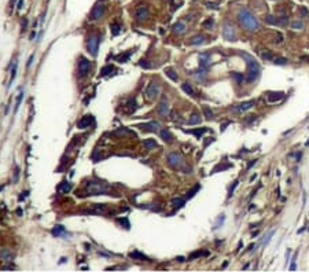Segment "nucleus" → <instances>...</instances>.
Here are the masks:
<instances>
[{
	"label": "nucleus",
	"instance_id": "obj_20",
	"mask_svg": "<svg viewBox=\"0 0 309 272\" xmlns=\"http://www.w3.org/2000/svg\"><path fill=\"white\" fill-rule=\"evenodd\" d=\"M283 98H284V94H283V92H276V94H269L268 95V100L271 103L280 102Z\"/></svg>",
	"mask_w": 309,
	"mask_h": 272
},
{
	"label": "nucleus",
	"instance_id": "obj_48",
	"mask_svg": "<svg viewBox=\"0 0 309 272\" xmlns=\"http://www.w3.org/2000/svg\"><path fill=\"white\" fill-rule=\"evenodd\" d=\"M139 66H140V68H143V69H151V65H150L147 61H142L139 63Z\"/></svg>",
	"mask_w": 309,
	"mask_h": 272
},
{
	"label": "nucleus",
	"instance_id": "obj_42",
	"mask_svg": "<svg viewBox=\"0 0 309 272\" xmlns=\"http://www.w3.org/2000/svg\"><path fill=\"white\" fill-rule=\"evenodd\" d=\"M291 27L293 29H302L304 22H301V21H294V22H291Z\"/></svg>",
	"mask_w": 309,
	"mask_h": 272
},
{
	"label": "nucleus",
	"instance_id": "obj_49",
	"mask_svg": "<svg viewBox=\"0 0 309 272\" xmlns=\"http://www.w3.org/2000/svg\"><path fill=\"white\" fill-rule=\"evenodd\" d=\"M14 175H15V176H14V183H17L18 181V177H19V168L18 166H15V172H14Z\"/></svg>",
	"mask_w": 309,
	"mask_h": 272
},
{
	"label": "nucleus",
	"instance_id": "obj_18",
	"mask_svg": "<svg viewBox=\"0 0 309 272\" xmlns=\"http://www.w3.org/2000/svg\"><path fill=\"white\" fill-rule=\"evenodd\" d=\"M70 190H71V184L69 183V181H62L58 187H56V191L62 192V194H68Z\"/></svg>",
	"mask_w": 309,
	"mask_h": 272
},
{
	"label": "nucleus",
	"instance_id": "obj_28",
	"mask_svg": "<svg viewBox=\"0 0 309 272\" xmlns=\"http://www.w3.org/2000/svg\"><path fill=\"white\" fill-rule=\"evenodd\" d=\"M144 147L147 150H154L157 149V142L154 139H146L144 140Z\"/></svg>",
	"mask_w": 309,
	"mask_h": 272
},
{
	"label": "nucleus",
	"instance_id": "obj_3",
	"mask_svg": "<svg viewBox=\"0 0 309 272\" xmlns=\"http://www.w3.org/2000/svg\"><path fill=\"white\" fill-rule=\"evenodd\" d=\"M109 191L110 186L103 181H88V184H87V192L89 195H102L107 194Z\"/></svg>",
	"mask_w": 309,
	"mask_h": 272
},
{
	"label": "nucleus",
	"instance_id": "obj_26",
	"mask_svg": "<svg viewBox=\"0 0 309 272\" xmlns=\"http://www.w3.org/2000/svg\"><path fill=\"white\" fill-rule=\"evenodd\" d=\"M17 70H18V61L15 59L13 63V68H11V77H10V84H13V81L17 77Z\"/></svg>",
	"mask_w": 309,
	"mask_h": 272
},
{
	"label": "nucleus",
	"instance_id": "obj_7",
	"mask_svg": "<svg viewBox=\"0 0 309 272\" xmlns=\"http://www.w3.org/2000/svg\"><path fill=\"white\" fill-rule=\"evenodd\" d=\"M160 94H161V85L158 84V82H150L149 87H147V89H146V96H147V98L153 100V99L158 98Z\"/></svg>",
	"mask_w": 309,
	"mask_h": 272
},
{
	"label": "nucleus",
	"instance_id": "obj_5",
	"mask_svg": "<svg viewBox=\"0 0 309 272\" xmlns=\"http://www.w3.org/2000/svg\"><path fill=\"white\" fill-rule=\"evenodd\" d=\"M89 70H91V62H89L87 58L81 56L80 61H78V77L80 78L87 77Z\"/></svg>",
	"mask_w": 309,
	"mask_h": 272
},
{
	"label": "nucleus",
	"instance_id": "obj_34",
	"mask_svg": "<svg viewBox=\"0 0 309 272\" xmlns=\"http://www.w3.org/2000/svg\"><path fill=\"white\" fill-rule=\"evenodd\" d=\"M111 33H113V36H118L120 34V32H121V26H120L117 22H114V24H111Z\"/></svg>",
	"mask_w": 309,
	"mask_h": 272
},
{
	"label": "nucleus",
	"instance_id": "obj_2",
	"mask_svg": "<svg viewBox=\"0 0 309 272\" xmlns=\"http://www.w3.org/2000/svg\"><path fill=\"white\" fill-rule=\"evenodd\" d=\"M241 55L246 59V63H247V69H249L247 81H249V82L256 81V80L260 77V71H261V69H260V65H258V62L256 61V59L253 58L251 55L246 54V52H241Z\"/></svg>",
	"mask_w": 309,
	"mask_h": 272
},
{
	"label": "nucleus",
	"instance_id": "obj_16",
	"mask_svg": "<svg viewBox=\"0 0 309 272\" xmlns=\"http://www.w3.org/2000/svg\"><path fill=\"white\" fill-rule=\"evenodd\" d=\"M209 63H210V54H206V52L201 54L199 55V68L201 69H206V70H207Z\"/></svg>",
	"mask_w": 309,
	"mask_h": 272
},
{
	"label": "nucleus",
	"instance_id": "obj_21",
	"mask_svg": "<svg viewBox=\"0 0 309 272\" xmlns=\"http://www.w3.org/2000/svg\"><path fill=\"white\" fill-rule=\"evenodd\" d=\"M129 257L133 260H140V261H149V257L144 254H142L140 252H132L129 253Z\"/></svg>",
	"mask_w": 309,
	"mask_h": 272
},
{
	"label": "nucleus",
	"instance_id": "obj_1",
	"mask_svg": "<svg viewBox=\"0 0 309 272\" xmlns=\"http://www.w3.org/2000/svg\"><path fill=\"white\" fill-rule=\"evenodd\" d=\"M239 21L243 25V27H246L249 32H257L260 29L258 19L254 17V14L251 13L249 8H246V7H243L239 11Z\"/></svg>",
	"mask_w": 309,
	"mask_h": 272
},
{
	"label": "nucleus",
	"instance_id": "obj_43",
	"mask_svg": "<svg viewBox=\"0 0 309 272\" xmlns=\"http://www.w3.org/2000/svg\"><path fill=\"white\" fill-rule=\"evenodd\" d=\"M238 184H239V183H238V180H235V181H234V184H232V187L230 188V192H228V198H231L232 195H234V191H235V188L238 187Z\"/></svg>",
	"mask_w": 309,
	"mask_h": 272
},
{
	"label": "nucleus",
	"instance_id": "obj_12",
	"mask_svg": "<svg viewBox=\"0 0 309 272\" xmlns=\"http://www.w3.org/2000/svg\"><path fill=\"white\" fill-rule=\"evenodd\" d=\"M137 128H142V129H144V131H151V132H160L161 124L157 123V121H151V123H147V124H142V125H139Z\"/></svg>",
	"mask_w": 309,
	"mask_h": 272
},
{
	"label": "nucleus",
	"instance_id": "obj_29",
	"mask_svg": "<svg viewBox=\"0 0 309 272\" xmlns=\"http://www.w3.org/2000/svg\"><path fill=\"white\" fill-rule=\"evenodd\" d=\"M231 77H232V80L236 81V84H242V82L245 81V76L242 74V73H232Z\"/></svg>",
	"mask_w": 309,
	"mask_h": 272
},
{
	"label": "nucleus",
	"instance_id": "obj_33",
	"mask_svg": "<svg viewBox=\"0 0 309 272\" xmlns=\"http://www.w3.org/2000/svg\"><path fill=\"white\" fill-rule=\"evenodd\" d=\"M184 202H186L184 198H175V199H172V205L175 207H181L184 205Z\"/></svg>",
	"mask_w": 309,
	"mask_h": 272
},
{
	"label": "nucleus",
	"instance_id": "obj_51",
	"mask_svg": "<svg viewBox=\"0 0 309 272\" xmlns=\"http://www.w3.org/2000/svg\"><path fill=\"white\" fill-rule=\"evenodd\" d=\"M223 221H224V216H221V217H218L217 223L214 224V230H217V228H218V224H220V223H223Z\"/></svg>",
	"mask_w": 309,
	"mask_h": 272
},
{
	"label": "nucleus",
	"instance_id": "obj_32",
	"mask_svg": "<svg viewBox=\"0 0 309 272\" xmlns=\"http://www.w3.org/2000/svg\"><path fill=\"white\" fill-rule=\"evenodd\" d=\"M206 128H201V129H191V131H186V132H188V133H192V135H195L197 137H201V136L204 135L205 132H206Z\"/></svg>",
	"mask_w": 309,
	"mask_h": 272
},
{
	"label": "nucleus",
	"instance_id": "obj_10",
	"mask_svg": "<svg viewBox=\"0 0 309 272\" xmlns=\"http://www.w3.org/2000/svg\"><path fill=\"white\" fill-rule=\"evenodd\" d=\"M149 15H150V13L146 6H139L135 11V18H136V21H139V22L146 21L147 18H149Z\"/></svg>",
	"mask_w": 309,
	"mask_h": 272
},
{
	"label": "nucleus",
	"instance_id": "obj_30",
	"mask_svg": "<svg viewBox=\"0 0 309 272\" xmlns=\"http://www.w3.org/2000/svg\"><path fill=\"white\" fill-rule=\"evenodd\" d=\"M0 256H1V259H3L4 261H8V262L13 261V257H14L13 253L8 252V250H3V252L0 253Z\"/></svg>",
	"mask_w": 309,
	"mask_h": 272
},
{
	"label": "nucleus",
	"instance_id": "obj_9",
	"mask_svg": "<svg viewBox=\"0 0 309 272\" xmlns=\"http://www.w3.org/2000/svg\"><path fill=\"white\" fill-rule=\"evenodd\" d=\"M105 15V6L102 3H98L91 11V19L92 21H99Z\"/></svg>",
	"mask_w": 309,
	"mask_h": 272
},
{
	"label": "nucleus",
	"instance_id": "obj_19",
	"mask_svg": "<svg viewBox=\"0 0 309 272\" xmlns=\"http://www.w3.org/2000/svg\"><path fill=\"white\" fill-rule=\"evenodd\" d=\"M160 135H161V139H162L165 143H172V142H173V135H172V133H170L168 129L160 131Z\"/></svg>",
	"mask_w": 309,
	"mask_h": 272
},
{
	"label": "nucleus",
	"instance_id": "obj_27",
	"mask_svg": "<svg viewBox=\"0 0 309 272\" xmlns=\"http://www.w3.org/2000/svg\"><path fill=\"white\" fill-rule=\"evenodd\" d=\"M205 43V37L204 36H195L190 40V44L191 45H199V44H204Z\"/></svg>",
	"mask_w": 309,
	"mask_h": 272
},
{
	"label": "nucleus",
	"instance_id": "obj_17",
	"mask_svg": "<svg viewBox=\"0 0 309 272\" xmlns=\"http://www.w3.org/2000/svg\"><path fill=\"white\" fill-rule=\"evenodd\" d=\"M186 30H187V26H186V24H184L183 21H179V22H176V24L173 25V33L175 34H184L186 33Z\"/></svg>",
	"mask_w": 309,
	"mask_h": 272
},
{
	"label": "nucleus",
	"instance_id": "obj_47",
	"mask_svg": "<svg viewBox=\"0 0 309 272\" xmlns=\"http://www.w3.org/2000/svg\"><path fill=\"white\" fill-rule=\"evenodd\" d=\"M275 65H286L287 63V59L284 58H279V59H275V62H273Z\"/></svg>",
	"mask_w": 309,
	"mask_h": 272
},
{
	"label": "nucleus",
	"instance_id": "obj_44",
	"mask_svg": "<svg viewBox=\"0 0 309 272\" xmlns=\"http://www.w3.org/2000/svg\"><path fill=\"white\" fill-rule=\"evenodd\" d=\"M199 188H201V186H195V187H194L192 190H191L190 192L187 194V198H192L194 195H195V192H197V191H199Z\"/></svg>",
	"mask_w": 309,
	"mask_h": 272
},
{
	"label": "nucleus",
	"instance_id": "obj_41",
	"mask_svg": "<svg viewBox=\"0 0 309 272\" xmlns=\"http://www.w3.org/2000/svg\"><path fill=\"white\" fill-rule=\"evenodd\" d=\"M113 70H114L113 66H106V68H103L102 70H100V76H107V74H110Z\"/></svg>",
	"mask_w": 309,
	"mask_h": 272
},
{
	"label": "nucleus",
	"instance_id": "obj_31",
	"mask_svg": "<svg viewBox=\"0 0 309 272\" xmlns=\"http://www.w3.org/2000/svg\"><path fill=\"white\" fill-rule=\"evenodd\" d=\"M199 123H201V117L197 113H194L192 116H191V118L188 120V124H190V125H197V124H199Z\"/></svg>",
	"mask_w": 309,
	"mask_h": 272
},
{
	"label": "nucleus",
	"instance_id": "obj_37",
	"mask_svg": "<svg viewBox=\"0 0 309 272\" xmlns=\"http://www.w3.org/2000/svg\"><path fill=\"white\" fill-rule=\"evenodd\" d=\"M94 212H95V213L105 214L107 210H106V206H105V205H95V207H94Z\"/></svg>",
	"mask_w": 309,
	"mask_h": 272
},
{
	"label": "nucleus",
	"instance_id": "obj_45",
	"mask_svg": "<svg viewBox=\"0 0 309 272\" xmlns=\"http://www.w3.org/2000/svg\"><path fill=\"white\" fill-rule=\"evenodd\" d=\"M116 133H117V135H131L132 132H131V131H128L126 128H123V129H118Z\"/></svg>",
	"mask_w": 309,
	"mask_h": 272
},
{
	"label": "nucleus",
	"instance_id": "obj_36",
	"mask_svg": "<svg viewBox=\"0 0 309 272\" xmlns=\"http://www.w3.org/2000/svg\"><path fill=\"white\" fill-rule=\"evenodd\" d=\"M202 110H204V113H205V117H206L207 120H212V118H213V117H214L213 111H212V110L209 109L207 106H204V107H202Z\"/></svg>",
	"mask_w": 309,
	"mask_h": 272
},
{
	"label": "nucleus",
	"instance_id": "obj_4",
	"mask_svg": "<svg viewBox=\"0 0 309 272\" xmlns=\"http://www.w3.org/2000/svg\"><path fill=\"white\" fill-rule=\"evenodd\" d=\"M168 163H169L173 169H181V166L184 165V160L180 153L175 151V153H170L169 155H168Z\"/></svg>",
	"mask_w": 309,
	"mask_h": 272
},
{
	"label": "nucleus",
	"instance_id": "obj_14",
	"mask_svg": "<svg viewBox=\"0 0 309 272\" xmlns=\"http://www.w3.org/2000/svg\"><path fill=\"white\" fill-rule=\"evenodd\" d=\"M92 123H94V117H92V116H84L77 123V126L80 128V129H85V128H88Z\"/></svg>",
	"mask_w": 309,
	"mask_h": 272
},
{
	"label": "nucleus",
	"instance_id": "obj_35",
	"mask_svg": "<svg viewBox=\"0 0 309 272\" xmlns=\"http://www.w3.org/2000/svg\"><path fill=\"white\" fill-rule=\"evenodd\" d=\"M126 110H128L129 113H132V111H135L136 110V100L135 99H131L128 102V105H126Z\"/></svg>",
	"mask_w": 309,
	"mask_h": 272
},
{
	"label": "nucleus",
	"instance_id": "obj_11",
	"mask_svg": "<svg viewBox=\"0 0 309 272\" xmlns=\"http://www.w3.org/2000/svg\"><path fill=\"white\" fill-rule=\"evenodd\" d=\"M158 113H160V116L165 117V118L169 116L170 106H169V102H168L166 99H162V100H161V103L158 105Z\"/></svg>",
	"mask_w": 309,
	"mask_h": 272
},
{
	"label": "nucleus",
	"instance_id": "obj_46",
	"mask_svg": "<svg viewBox=\"0 0 309 272\" xmlns=\"http://www.w3.org/2000/svg\"><path fill=\"white\" fill-rule=\"evenodd\" d=\"M273 234H275V231H271L268 234V236H267V239H265L264 241V246H267L269 243V242H271V239H272V236H273Z\"/></svg>",
	"mask_w": 309,
	"mask_h": 272
},
{
	"label": "nucleus",
	"instance_id": "obj_55",
	"mask_svg": "<svg viewBox=\"0 0 309 272\" xmlns=\"http://www.w3.org/2000/svg\"><path fill=\"white\" fill-rule=\"evenodd\" d=\"M289 259H290V250L286 253V265H287V262H289Z\"/></svg>",
	"mask_w": 309,
	"mask_h": 272
},
{
	"label": "nucleus",
	"instance_id": "obj_25",
	"mask_svg": "<svg viewBox=\"0 0 309 272\" xmlns=\"http://www.w3.org/2000/svg\"><path fill=\"white\" fill-rule=\"evenodd\" d=\"M181 89L186 92L187 95L195 96V91H194L192 87H191V84H188V82H184V84H181Z\"/></svg>",
	"mask_w": 309,
	"mask_h": 272
},
{
	"label": "nucleus",
	"instance_id": "obj_53",
	"mask_svg": "<svg viewBox=\"0 0 309 272\" xmlns=\"http://www.w3.org/2000/svg\"><path fill=\"white\" fill-rule=\"evenodd\" d=\"M22 6H24V0H19V1H18V10H22Z\"/></svg>",
	"mask_w": 309,
	"mask_h": 272
},
{
	"label": "nucleus",
	"instance_id": "obj_8",
	"mask_svg": "<svg viewBox=\"0 0 309 272\" xmlns=\"http://www.w3.org/2000/svg\"><path fill=\"white\" fill-rule=\"evenodd\" d=\"M223 37L227 41H234L236 39V33H235V27L232 26V24L225 22L223 26Z\"/></svg>",
	"mask_w": 309,
	"mask_h": 272
},
{
	"label": "nucleus",
	"instance_id": "obj_52",
	"mask_svg": "<svg viewBox=\"0 0 309 272\" xmlns=\"http://www.w3.org/2000/svg\"><path fill=\"white\" fill-rule=\"evenodd\" d=\"M299 11H301V14H302L304 17H306V15L309 14V13H308V10H306L305 7H301V8H299Z\"/></svg>",
	"mask_w": 309,
	"mask_h": 272
},
{
	"label": "nucleus",
	"instance_id": "obj_40",
	"mask_svg": "<svg viewBox=\"0 0 309 272\" xmlns=\"http://www.w3.org/2000/svg\"><path fill=\"white\" fill-rule=\"evenodd\" d=\"M213 25H214V21L212 19V18H207L204 24H202V26H204L205 29H210V27H213Z\"/></svg>",
	"mask_w": 309,
	"mask_h": 272
},
{
	"label": "nucleus",
	"instance_id": "obj_24",
	"mask_svg": "<svg viewBox=\"0 0 309 272\" xmlns=\"http://www.w3.org/2000/svg\"><path fill=\"white\" fill-rule=\"evenodd\" d=\"M165 74H166L168 77L172 80V81H177V80H179V76H177V73L173 70V69H170V68L165 69Z\"/></svg>",
	"mask_w": 309,
	"mask_h": 272
},
{
	"label": "nucleus",
	"instance_id": "obj_13",
	"mask_svg": "<svg viewBox=\"0 0 309 272\" xmlns=\"http://www.w3.org/2000/svg\"><path fill=\"white\" fill-rule=\"evenodd\" d=\"M254 106V100H249V102H243V103H241V105H238L236 107H232V111H235V113H242V111H246V110H249V109H251Z\"/></svg>",
	"mask_w": 309,
	"mask_h": 272
},
{
	"label": "nucleus",
	"instance_id": "obj_56",
	"mask_svg": "<svg viewBox=\"0 0 309 272\" xmlns=\"http://www.w3.org/2000/svg\"><path fill=\"white\" fill-rule=\"evenodd\" d=\"M26 25H27V21H26V19H24V22H22V27H24V30L26 29Z\"/></svg>",
	"mask_w": 309,
	"mask_h": 272
},
{
	"label": "nucleus",
	"instance_id": "obj_50",
	"mask_svg": "<svg viewBox=\"0 0 309 272\" xmlns=\"http://www.w3.org/2000/svg\"><path fill=\"white\" fill-rule=\"evenodd\" d=\"M296 260H297V256H294L291 259V265H290V269L291 271H296Z\"/></svg>",
	"mask_w": 309,
	"mask_h": 272
},
{
	"label": "nucleus",
	"instance_id": "obj_38",
	"mask_svg": "<svg viewBox=\"0 0 309 272\" xmlns=\"http://www.w3.org/2000/svg\"><path fill=\"white\" fill-rule=\"evenodd\" d=\"M132 55V51H128L126 54H121L120 56H117V59H118V62H128V59H129V56Z\"/></svg>",
	"mask_w": 309,
	"mask_h": 272
},
{
	"label": "nucleus",
	"instance_id": "obj_39",
	"mask_svg": "<svg viewBox=\"0 0 309 272\" xmlns=\"http://www.w3.org/2000/svg\"><path fill=\"white\" fill-rule=\"evenodd\" d=\"M262 59H265V61H272V59H273V54H272L271 51H268V50H265V51L262 52Z\"/></svg>",
	"mask_w": 309,
	"mask_h": 272
},
{
	"label": "nucleus",
	"instance_id": "obj_15",
	"mask_svg": "<svg viewBox=\"0 0 309 272\" xmlns=\"http://www.w3.org/2000/svg\"><path fill=\"white\" fill-rule=\"evenodd\" d=\"M52 235L54 236H56V238H61V236H66V235H69L68 234V231H66V228L63 227V225H61V224H56L54 228H52Z\"/></svg>",
	"mask_w": 309,
	"mask_h": 272
},
{
	"label": "nucleus",
	"instance_id": "obj_22",
	"mask_svg": "<svg viewBox=\"0 0 309 272\" xmlns=\"http://www.w3.org/2000/svg\"><path fill=\"white\" fill-rule=\"evenodd\" d=\"M194 76H195V78H197L198 81H205V78H206V76H207V73H206V69H201L199 68V70H197L195 73H194Z\"/></svg>",
	"mask_w": 309,
	"mask_h": 272
},
{
	"label": "nucleus",
	"instance_id": "obj_54",
	"mask_svg": "<svg viewBox=\"0 0 309 272\" xmlns=\"http://www.w3.org/2000/svg\"><path fill=\"white\" fill-rule=\"evenodd\" d=\"M33 58H34V55H30V58H29V61H27V68L32 65V61H33Z\"/></svg>",
	"mask_w": 309,
	"mask_h": 272
},
{
	"label": "nucleus",
	"instance_id": "obj_6",
	"mask_svg": "<svg viewBox=\"0 0 309 272\" xmlns=\"http://www.w3.org/2000/svg\"><path fill=\"white\" fill-rule=\"evenodd\" d=\"M99 41H100V39H99L98 36H91V37L88 39V41H87V50H88V52L92 56H96V55H98Z\"/></svg>",
	"mask_w": 309,
	"mask_h": 272
},
{
	"label": "nucleus",
	"instance_id": "obj_23",
	"mask_svg": "<svg viewBox=\"0 0 309 272\" xmlns=\"http://www.w3.org/2000/svg\"><path fill=\"white\" fill-rule=\"evenodd\" d=\"M24 95H25V92L22 91V89H21L19 94H18V98H17V102H15V106H14V114H17V111H18V109H19L21 103H22V99H24Z\"/></svg>",
	"mask_w": 309,
	"mask_h": 272
}]
</instances>
